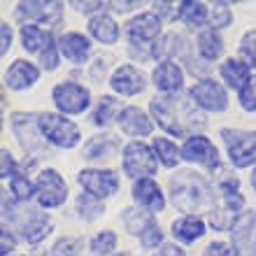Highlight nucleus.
<instances>
[{
	"mask_svg": "<svg viewBox=\"0 0 256 256\" xmlns=\"http://www.w3.org/2000/svg\"><path fill=\"white\" fill-rule=\"evenodd\" d=\"M208 16H210V12L202 2L184 0V2H180V7H177V19L182 21V24H186V26H191V28L202 26V24L208 21Z\"/></svg>",
	"mask_w": 256,
	"mask_h": 256,
	"instance_id": "393cba45",
	"label": "nucleus"
},
{
	"mask_svg": "<svg viewBox=\"0 0 256 256\" xmlns=\"http://www.w3.org/2000/svg\"><path fill=\"white\" fill-rule=\"evenodd\" d=\"M77 182L88 196H94L98 200L110 198L119 191V175L112 170H100V168H86L77 175Z\"/></svg>",
	"mask_w": 256,
	"mask_h": 256,
	"instance_id": "1a4fd4ad",
	"label": "nucleus"
},
{
	"mask_svg": "<svg viewBox=\"0 0 256 256\" xmlns=\"http://www.w3.org/2000/svg\"><path fill=\"white\" fill-rule=\"evenodd\" d=\"M252 186H254V191H256V168L252 170Z\"/></svg>",
	"mask_w": 256,
	"mask_h": 256,
	"instance_id": "09e8293b",
	"label": "nucleus"
},
{
	"mask_svg": "<svg viewBox=\"0 0 256 256\" xmlns=\"http://www.w3.org/2000/svg\"><path fill=\"white\" fill-rule=\"evenodd\" d=\"M116 122H119V128H122L126 135H130V138H144V135H149L154 130L152 119H149L140 108H133V105L124 108L122 112H119V119H116Z\"/></svg>",
	"mask_w": 256,
	"mask_h": 256,
	"instance_id": "dca6fc26",
	"label": "nucleus"
},
{
	"mask_svg": "<svg viewBox=\"0 0 256 256\" xmlns=\"http://www.w3.org/2000/svg\"><path fill=\"white\" fill-rule=\"evenodd\" d=\"M40 80V70L30 61H14L5 72V84L12 91H24Z\"/></svg>",
	"mask_w": 256,
	"mask_h": 256,
	"instance_id": "a211bd4d",
	"label": "nucleus"
},
{
	"mask_svg": "<svg viewBox=\"0 0 256 256\" xmlns=\"http://www.w3.org/2000/svg\"><path fill=\"white\" fill-rule=\"evenodd\" d=\"M170 196H172V205L182 212H198L200 208H214L208 180L194 170H182L170 180Z\"/></svg>",
	"mask_w": 256,
	"mask_h": 256,
	"instance_id": "f03ea898",
	"label": "nucleus"
},
{
	"mask_svg": "<svg viewBox=\"0 0 256 256\" xmlns=\"http://www.w3.org/2000/svg\"><path fill=\"white\" fill-rule=\"evenodd\" d=\"M122 219H124V226H126L128 233H130V236H138V238L156 222L149 212H138V210H124Z\"/></svg>",
	"mask_w": 256,
	"mask_h": 256,
	"instance_id": "cd10ccee",
	"label": "nucleus"
},
{
	"mask_svg": "<svg viewBox=\"0 0 256 256\" xmlns=\"http://www.w3.org/2000/svg\"><path fill=\"white\" fill-rule=\"evenodd\" d=\"M38 130H40V135L47 142H52L54 147H61V149H72L82 140L77 124H72L63 114H54V112L38 114Z\"/></svg>",
	"mask_w": 256,
	"mask_h": 256,
	"instance_id": "7ed1b4c3",
	"label": "nucleus"
},
{
	"mask_svg": "<svg viewBox=\"0 0 256 256\" xmlns=\"http://www.w3.org/2000/svg\"><path fill=\"white\" fill-rule=\"evenodd\" d=\"M110 86L112 91H116L119 96H138L144 91L147 82H144V74L133 66H119L110 77Z\"/></svg>",
	"mask_w": 256,
	"mask_h": 256,
	"instance_id": "ddd939ff",
	"label": "nucleus"
},
{
	"mask_svg": "<svg viewBox=\"0 0 256 256\" xmlns=\"http://www.w3.org/2000/svg\"><path fill=\"white\" fill-rule=\"evenodd\" d=\"M161 240H163V233H161V226H158L156 222L140 236V242H142L144 250H154L156 244H161Z\"/></svg>",
	"mask_w": 256,
	"mask_h": 256,
	"instance_id": "ea45409f",
	"label": "nucleus"
},
{
	"mask_svg": "<svg viewBox=\"0 0 256 256\" xmlns=\"http://www.w3.org/2000/svg\"><path fill=\"white\" fill-rule=\"evenodd\" d=\"M21 42H24L26 52L35 54V52H42L44 42H47V33H42V28L35 24H24L21 26Z\"/></svg>",
	"mask_w": 256,
	"mask_h": 256,
	"instance_id": "c85d7f7f",
	"label": "nucleus"
},
{
	"mask_svg": "<svg viewBox=\"0 0 256 256\" xmlns=\"http://www.w3.org/2000/svg\"><path fill=\"white\" fill-rule=\"evenodd\" d=\"M58 44L54 42V38H52V33H47V42H44V47H42L40 52V61H42V68L44 70H56L58 68Z\"/></svg>",
	"mask_w": 256,
	"mask_h": 256,
	"instance_id": "f704fd0d",
	"label": "nucleus"
},
{
	"mask_svg": "<svg viewBox=\"0 0 256 256\" xmlns=\"http://www.w3.org/2000/svg\"><path fill=\"white\" fill-rule=\"evenodd\" d=\"M88 33L102 44H114L119 40V26L110 14H94L88 19Z\"/></svg>",
	"mask_w": 256,
	"mask_h": 256,
	"instance_id": "412c9836",
	"label": "nucleus"
},
{
	"mask_svg": "<svg viewBox=\"0 0 256 256\" xmlns=\"http://www.w3.org/2000/svg\"><path fill=\"white\" fill-rule=\"evenodd\" d=\"M230 247L236 256H256V210L238 214L230 226Z\"/></svg>",
	"mask_w": 256,
	"mask_h": 256,
	"instance_id": "0eeeda50",
	"label": "nucleus"
},
{
	"mask_svg": "<svg viewBox=\"0 0 256 256\" xmlns=\"http://www.w3.org/2000/svg\"><path fill=\"white\" fill-rule=\"evenodd\" d=\"M54 256H80L82 254V242L77 238H61L52 250Z\"/></svg>",
	"mask_w": 256,
	"mask_h": 256,
	"instance_id": "4c0bfd02",
	"label": "nucleus"
},
{
	"mask_svg": "<svg viewBox=\"0 0 256 256\" xmlns=\"http://www.w3.org/2000/svg\"><path fill=\"white\" fill-rule=\"evenodd\" d=\"M182 158L189 163H198V166H205L210 170L219 168V152L208 138L202 135H191L189 140L184 142L182 147Z\"/></svg>",
	"mask_w": 256,
	"mask_h": 256,
	"instance_id": "f8f14e48",
	"label": "nucleus"
},
{
	"mask_svg": "<svg viewBox=\"0 0 256 256\" xmlns=\"http://www.w3.org/2000/svg\"><path fill=\"white\" fill-rule=\"evenodd\" d=\"M130 196H133V200L138 202V205H142V208L149 210V212H163V208H166V198H163V194H161V186H158L152 177L135 180Z\"/></svg>",
	"mask_w": 256,
	"mask_h": 256,
	"instance_id": "4468645a",
	"label": "nucleus"
},
{
	"mask_svg": "<svg viewBox=\"0 0 256 256\" xmlns=\"http://www.w3.org/2000/svg\"><path fill=\"white\" fill-rule=\"evenodd\" d=\"M182 38H180V35H166V38H163L161 42H158V44H154V52H152V54L154 56H161L163 61H172V56L175 54H180V52H182Z\"/></svg>",
	"mask_w": 256,
	"mask_h": 256,
	"instance_id": "2f4dec72",
	"label": "nucleus"
},
{
	"mask_svg": "<svg viewBox=\"0 0 256 256\" xmlns=\"http://www.w3.org/2000/svg\"><path fill=\"white\" fill-rule=\"evenodd\" d=\"M16 247V240H14V236L10 233L7 228H2V242H0V252H2V256H7L10 252Z\"/></svg>",
	"mask_w": 256,
	"mask_h": 256,
	"instance_id": "c03bdc74",
	"label": "nucleus"
},
{
	"mask_svg": "<svg viewBox=\"0 0 256 256\" xmlns=\"http://www.w3.org/2000/svg\"><path fill=\"white\" fill-rule=\"evenodd\" d=\"M189 96L198 108L208 110V112H224V110L228 108V94L214 80H198L191 86Z\"/></svg>",
	"mask_w": 256,
	"mask_h": 256,
	"instance_id": "9d476101",
	"label": "nucleus"
},
{
	"mask_svg": "<svg viewBox=\"0 0 256 256\" xmlns=\"http://www.w3.org/2000/svg\"><path fill=\"white\" fill-rule=\"evenodd\" d=\"M119 142L112 138V135H100V138H94L84 144V158L86 161H94V158H110V156L116 152Z\"/></svg>",
	"mask_w": 256,
	"mask_h": 256,
	"instance_id": "b1692460",
	"label": "nucleus"
},
{
	"mask_svg": "<svg viewBox=\"0 0 256 256\" xmlns=\"http://www.w3.org/2000/svg\"><path fill=\"white\" fill-rule=\"evenodd\" d=\"M58 49L70 63H86L88 54H91V42L82 33H66L58 38Z\"/></svg>",
	"mask_w": 256,
	"mask_h": 256,
	"instance_id": "6ab92c4d",
	"label": "nucleus"
},
{
	"mask_svg": "<svg viewBox=\"0 0 256 256\" xmlns=\"http://www.w3.org/2000/svg\"><path fill=\"white\" fill-rule=\"evenodd\" d=\"M77 210H80V216H84L86 222H94V219L102 216V212H105V205H102L98 198H94V196L82 194L80 198H77Z\"/></svg>",
	"mask_w": 256,
	"mask_h": 256,
	"instance_id": "7c9ffc66",
	"label": "nucleus"
},
{
	"mask_svg": "<svg viewBox=\"0 0 256 256\" xmlns=\"http://www.w3.org/2000/svg\"><path fill=\"white\" fill-rule=\"evenodd\" d=\"M52 98H54V105L58 108L61 114H82L84 110H88V102H91L88 88L77 84V82L56 84L52 91Z\"/></svg>",
	"mask_w": 256,
	"mask_h": 256,
	"instance_id": "423d86ee",
	"label": "nucleus"
},
{
	"mask_svg": "<svg viewBox=\"0 0 256 256\" xmlns=\"http://www.w3.org/2000/svg\"><path fill=\"white\" fill-rule=\"evenodd\" d=\"M116 250V236L112 230H100L91 240V254L94 256H110Z\"/></svg>",
	"mask_w": 256,
	"mask_h": 256,
	"instance_id": "473e14b6",
	"label": "nucleus"
},
{
	"mask_svg": "<svg viewBox=\"0 0 256 256\" xmlns=\"http://www.w3.org/2000/svg\"><path fill=\"white\" fill-rule=\"evenodd\" d=\"M0 38H2V47H0V54L5 56L12 47V28L10 24H0Z\"/></svg>",
	"mask_w": 256,
	"mask_h": 256,
	"instance_id": "37998d69",
	"label": "nucleus"
},
{
	"mask_svg": "<svg viewBox=\"0 0 256 256\" xmlns=\"http://www.w3.org/2000/svg\"><path fill=\"white\" fill-rule=\"evenodd\" d=\"M0 175L10 177V180H14L16 175H21L19 172V166H16V161H14V156L7 152V149H2V166H0Z\"/></svg>",
	"mask_w": 256,
	"mask_h": 256,
	"instance_id": "a19ab883",
	"label": "nucleus"
},
{
	"mask_svg": "<svg viewBox=\"0 0 256 256\" xmlns=\"http://www.w3.org/2000/svg\"><path fill=\"white\" fill-rule=\"evenodd\" d=\"M230 21H233V14H230V7L226 2L212 5V12H210V26H212V30L230 26Z\"/></svg>",
	"mask_w": 256,
	"mask_h": 256,
	"instance_id": "c9c22d12",
	"label": "nucleus"
},
{
	"mask_svg": "<svg viewBox=\"0 0 256 256\" xmlns=\"http://www.w3.org/2000/svg\"><path fill=\"white\" fill-rule=\"evenodd\" d=\"M222 138L228 149L230 163L236 168H250L256 163V130L222 128Z\"/></svg>",
	"mask_w": 256,
	"mask_h": 256,
	"instance_id": "20e7f679",
	"label": "nucleus"
},
{
	"mask_svg": "<svg viewBox=\"0 0 256 256\" xmlns=\"http://www.w3.org/2000/svg\"><path fill=\"white\" fill-rule=\"evenodd\" d=\"M154 7H156V14H161V16H170V19L175 16L177 19V10H172L170 2H156Z\"/></svg>",
	"mask_w": 256,
	"mask_h": 256,
	"instance_id": "49530a36",
	"label": "nucleus"
},
{
	"mask_svg": "<svg viewBox=\"0 0 256 256\" xmlns=\"http://www.w3.org/2000/svg\"><path fill=\"white\" fill-rule=\"evenodd\" d=\"M94 124L96 126H108V124H112V119H119L116 116V100L112 98V96H102L100 100H98V105H96L94 110Z\"/></svg>",
	"mask_w": 256,
	"mask_h": 256,
	"instance_id": "c756f323",
	"label": "nucleus"
},
{
	"mask_svg": "<svg viewBox=\"0 0 256 256\" xmlns=\"http://www.w3.org/2000/svg\"><path fill=\"white\" fill-rule=\"evenodd\" d=\"M202 256H233V247L226 242H210L208 247H205V254Z\"/></svg>",
	"mask_w": 256,
	"mask_h": 256,
	"instance_id": "79ce46f5",
	"label": "nucleus"
},
{
	"mask_svg": "<svg viewBox=\"0 0 256 256\" xmlns=\"http://www.w3.org/2000/svg\"><path fill=\"white\" fill-rule=\"evenodd\" d=\"M149 110H152L156 124L175 138L189 140L194 130L205 126V119L198 112V105L191 100V96H156L149 102Z\"/></svg>",
	"mask_w": 256,
	"mask_h": 256,
	"instance_id": "f257e3e1",
	"label": "nucleus"
},
{
	"mask_svg": "<svg viewBox=\"0 0 256 256\" xmlns=\"http://www.w3.org/2000/svg\"><path fill=\"white\" fill-rule=\"evenodd\" d=\"M124 172L130 175L133 180H144V177L156 175L158 161H156V152L152 147H147L144 142L135 140L128 142L124 147V158H122Z\"/></svg>",
	"mask_w": 256,
	"mask_h": 256,
	"instance_id": "39448f33",
	"label": "nucleus"
},
{
	"mask_svg": "<svg viewBox=\"0 0 256 256\" xmlns=\"http://www.w3.org/2000/svg\"><path fill=\"white\" fill-rule=\"evenodd\" d=\"M119 256H130V254H119Z\"/></svg>",
	"mask_w": 256,
	"mask_h": 256,
	"instance_id": "3c124183",
	"label": "nucleus"
},
{
	"mask_svg": "<svg viewBox=\"0 0 256 256\" xmlns=\"http://www.w3.org/2000/svg\"><path fill=\"white\" fill-rule=\"evenodd\" d=\"M35 189H38V202L40 208L44 210H54V208H61L63 202L68 198V186L63 182V177L56 172L54 168H47L42 170L38 175V182H35Z\"/></svg>",
	"mask_w": 256,
	"mask_h": 256,
	"instance_id": "6e6552de",
	"label": "nucleus"
},
{
	"mask_svg": "<svg viewBox=\"0 0 256 256\" xmlns=\"http://www.w3.org/2000/svg\"><path fill=\"white\" fill-rule=\"evenodd\" d=\"M35 256H54V254H49V252H42V250H35Z\"/></svg>",
	"mask_w": 256,
	"mask_h": 256,
	"instance_id": "8fccbe9b",
	"label": "nucleus"
},
{
	"mask_svg": "<svg viewBox=\"0 0 256 256\" xmlns=\"http://www.w3.org/2000/svg\"><path fill=\"white\" fill-rule=\"evenodd\" d=\"M240 54L247 61V66L256 68V30H250V33L242 35V40H240Z\"/></svg>",
	"mask_w": 256,
	"mask_h": 256,
	"instance_id": "e433bc0d",
	"label": "nucleus"
},
{
	"mask_svg": "<svg viewBox=\"0 0 256 256\" xmlns=\"http://www.w3.org/2000/svg\"><path fill=\"white\" fill-rule=\"evenodd\" d=\"M152 80H154V86L158 88V91H163L166 96L177 94V91H182V86H184V72L175 61H161L154 68Z\"/></svg>",
	"mask_w": 256,
	"mask_h": 256,
	"instance_id": "2eb2a0df",
	"label": "nucleus"
},
{
	"mask_svg": "<svg viewBox=\"0 0 256 256\" xmlns=\"http://www.w3.org/2000/svg\"><path fill=\"white\" fill-rule=\"evenodd\" d=\"M10 191H12V196L21 202H26V200H30L33 196H38L35 184L30 182L26 175H16L14 180H10Z\"/></svg>",
	"mask_w": 256,
	"mask_h": 256,
	"instance_id": "72a5a7b5",
	"label": "nucleus"
},
{
	"mask_svg": "<svg viewBox=\"0 0 256 256\" xmlns=\"http://www.w3.org/2000/svg\"><path fill=\"white\" fill-rule=\"evenodd\" d=\"M16 16L19 19H38L54 28L61 21V5L58 2H19L16 7Z\"/></svg>",
	"mask_w": 256,
	"mask_h": 256,
	"instance_id": "f3484780",
	"label": "nucleus"
},
{
	"mask_svg": "<svg viewBox=\"0 0 256 256\" xmlns=\"http://www.w3.org/2000/svg\"><path fill=\"white\" fill-rule=\"evenodd\" d=\"M172 236L184 244H191L205 236V222L198 214H184L172 222Z\"/></svg>",
	"mask_w": 256,
	"mask_h": 256,
	"instance_id": "aec40b11",
	"label": "nucleus"
},
{
	"mask_svg": "<svg viewBox=\"0 0 256 256\" xmlns=\"http://www.w3.org/2000/svg\"><path fill=\"white\" fill-rule=\"evenodd\" d=\"M96 7H105V5H102V2H84V5L77 2V10H80V12H91V10H96Z\"/></svg>",
	"mask_w": 256,
	"mask_h": 256,
	"instance_id": "de8ad7c7",
	"label": "nucleus"
},
{
	"mask_svg": "<svg viewBox=\"0 0 256 256\" xmlns=\"http://www.w3.org/2000/svg\"><path fill=\"white\" fill-rule=\"evenodd\" d=\"M154 152L166 168H177V163L182 158V149L168 138H154Z\"/></svg>",
	"mask_w": 256,
	"mask_h": 256,
	"instance_id": "bb28decb",
	"label": "nucleus"
},
{
	"mask_svg": "<svg viewBox=\"0 0 256 256\" xmlns=\"http://www.w3.org/2000/svg\"><path fill=\"white\" fill-rule=\"evenodd\" d=\"M198 52H200V56L205 61H216L224 52L222 35L216 33V30H212V28L202 30V33L198 35Z\"/></svg>",
	"mask_w": 256,
	"mask_h": 256,
	"instance_id": "a878e982",
	"label": "nucleus"
},
{
	"mask_svg": "<svg viewBox=\"0 0 256 256\" xmlns=\"http://www.w3.org/2000/svg\"><path fill=\"white\" fill-rule=\"evenodd\" d=\"M24 230V240L30 244H38L40 240L49 236V230H52V219L47 214H30L26 219V224L21 226Z\"/></svg>",
	"mask_w": 256,
	"mask_h": 256,
	"instance_id": "5701e85b",
	"label": "nucleus"
},
{
	"mask_svg": "<svg viewBox=\"0 0 256 256\" xmlns=\"http://www.w3.org/2000/svg\"><path fill=\"white\" fill-rule=\"evenodd\" d=\"M219 72H222L224 82H226L230 88H238V91L252 80V68L247 66V63L238 61V58H226V61L222 63V68H219Z\"/></svg>",
	"mask_w": 256,
	"mask_h": 256,
	"instance_id": "4be33fe9",
	"label": "nucleus"
},
{
	"mask_svg": "<svg viewBox=\"0 0 256 256\" xmlns=\"http://www.w3.org/2000/svg\"><path fill=\"white\" fill-rule=\"evenodd\" d=\"M128 40L130 44H138V47H147L161 35V16L156 12H142L138 16L128 21Z\"/></svg>",
	"mask_w": 256,
	"mask_h": 256,
	"instance_id": "9b49d317",
	"label": "nucleus"
},
{
	"mask_svg": "<svg viewBox=\"0 0 256 256\" xmlns=\"http://www.w3.org/2000/svg\"><path fill=\"white\" fill-rule=\"evenodd\" d=\"M154 256H184V250L180 244H163Z\"/></svg>",
	"mask_w": 256,
	"mask_h": 256,
	"instance_id": "a18cd8bd",
	"label": "nucleus"
},
{
	"mask_svg": "<svg viewBox=\"0 0 256 256\" xmlns=\"http://www.w3.org/2000/svg\"><path fill=\"white\" fill-rule=\"evenodd\" d=\"M240 105L247 112H256V77H252L242 88H240Z\"/></svg>",
	"mask_w": 256,
	"mask_h": 256,
	"instance_id": "58836bf2",
	"label": "nucleus"
}]
</instances>
